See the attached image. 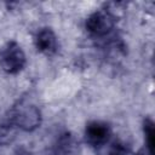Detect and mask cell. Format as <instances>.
<instances>
[{
  "label": "cell",
  "mask_w": 155,
  "mask_h": 155,
  "mask_svg": "<svg viewBox=\"0 0 155 155\" xmlns=\"http://www.w3.org/2000/svg\"><path fill=\"white\" fill-rule=\"evenodd\" d=\"M8 119L15 127L22 131L31 132L40 127L42 121V114L40 108L35 104L27 101H21L12 108Z\"/></svg>",
  "instance_id": "obj_1"
},
{
  "label": "cell",
  "mask_w": 155,
  "mask_h": 155,
  "mask_svg": "<svg viewBox=\"0 0 155 155\" xmlns=\"http://www.w3.org/2000/svg\"><path fill=\"white\" fill-rule=\"evenodd\" d=\"M27 63V57L21 45L16 41H8L0 48V68L11 75L23 70Z\"/></svg>",
  "instance_id": "obj_2"
},
{
  "label": "cell",
  "mask_w": 155,
  "mask_h": 155,
  "mask_svg": "<svg viewBox=\"0 0 155 155\" xmlns=\"http://www.w3.org/2000/svg\"><path fill=\"white\" fill-rule=\"evenodd\" d=\"M114 25H115V17L110 11L107 10H101L91 13L85 22L86 30L96 38L107 36L108 34L111 33Z\"/></svg>",
  "instance_id": "obj_3"
},
{
  "label": "cell",
  "mask_w": 155,
  "mask_h": 155,
  "mask_svg": "<svg viewBox=\"0 0 155 155\" xmlns=\"http://www.w3.org/2000/svg\"><path fill=\"white\" fill-rule=\"evenodd\" d=\"M111 136L110 126L99 120L90 121L85 127V139L93 148H101L108 143Z\"/></svg>",
  "instance_id": "obj_4"
},
{
  "label": "cell",
  "mask_w": 155,
  "mask_h": 155,
  "mask_svg": "<svg viewBox=\"0 0 155 155\" xmlns=\"http://www.w3.org/2000/svg\"><path fill=\"white\" fill-rule=\"evenodd\" d=\"M34 44H35L36 50L46 56H51V54L56 53L57 48H58L57 36H56L54 31L47 27L38 30V33L35 34V38H34Z\"/></svg>",
  "instance_id": "obj_5"
},
{
  "label": "cell",
  "mask_w": 155,
  "mask_h": 155,
  "mask_svg": "<svg viewBox=\"0 0 155 155\" xmlns=\"http://www.w3.org/2000/svg\"><path fill=\"white\" fill-rule=\"evenodd\" d=\"M52 155H78V143L70 133L61 134L52 149Z\"/></svg>",
  "instance_id": "obj_6"
},
{
  "label": "cell",
  "mask_w": 155,
  "mask_h": 155,
  "mask_svg": "<svg viewBox=\"0 0 155 155\" xmlns=\"http://www.w3.org/2000/svg\"><path fill=\"white\" fill-rule=\"evenodd\" d=\"M143 132H144V140H145V149L150 155H154V143H155V128L154 122L151 119H145L143 124Z\"/></svg>",
  "instance_id": "obj_7"
},
{
  "label": "cell",
  "mask_w": 155,
  "mask_h": 155,
  "mask_svg": "<svg viewBox=\"0 0 155 155\" xmlns=\"http://www.w3.org/2000/svg\"><path fill=\"white\" fill-rule=\"evenodd\" d=\"M15 126L7 117H0V144L10 143L15 138Z\"/></svg>",
  "instance_id": "obj_8"
},
{
  "label": "cell",
  "mask_w": 155,
  "mask_h": 155,
  "mask_svg": "<svg viewBox=\"0 0 155 155\" xmlns=\"http://www.w3.org/2000/svg\"><path fill=\"white\" fill-rule=\"evenodd\" d=\"M108 155H127V150L124 145L121 144H115L111 147V149L109 150Z\"/></svg>",
  "instance_id": "obj_9"
},
{
  "label": "cell",
  "mask_w": 155,
  "mask_h": 155,
  "mask_svg": "<svg viewBox=\"0 0 155 155\" xmlns=\"http://www.w3.org/2000/svg\"><path fill=\"white\" fill-rule=\"evenodd\" d=\"M15 155H35V154H34V153H31L30 150L25 149V148H19V149H17V150H16Z\"/></svg>",
  "instance_id": "obj_10"
},
{
  "label": "cell",
  "mask_w": 155,
  "mask_h": 155,
  "mask_svg": "<svg viewBox=\"0 0 155 155\" xmlns=\"http://www.w3.org/2000/svg\"><path fill=\"white\" fill-rule=\"evenodd\" d=\"M137 155H150L149 153H148V150L147 149H142V150H139L138 151V154Z\"/></svg>",
  "instance_id": "obj_11"
}]
</instances>
